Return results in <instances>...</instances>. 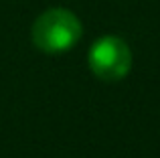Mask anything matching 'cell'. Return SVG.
Listing matches in <instances>:
<instances>
[{"label": "cell", "instance_id": "cell-2", "mask_svg": "<svg viewBox=\"0 0 160 158\" xmlns=\"http://www.w3.org/2000/svg\"><path fill=\"white\" fill-rule=\"evenodd\" d=\"M89 69L103 81H120L132 69V51L120 37H102L89 49L87 55Z\"/></svg>", "mask_w": 160, "mask_h": 158}, {"label": "cell", "instance_id": "cell-1", "mask_svg": "<svg viewBox=\"0 0 160 158\" xmlns=\"http://www.w3.org/2000/svg\"><path fill=\"white\" fill-rule=\"evenodd\" d=\"M32 43L43 53H65L81 39V20L67 8H49L32 24Z\"/></svg>", "mask_w": 160, "mask_h": 158}]
</instances>
